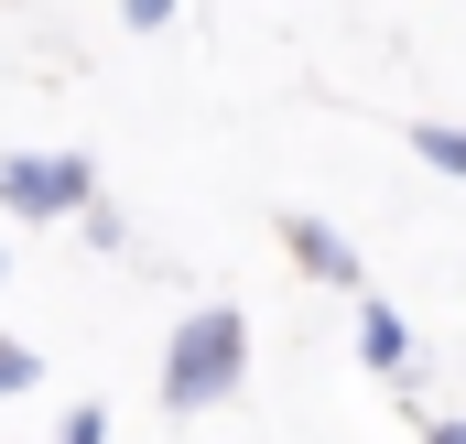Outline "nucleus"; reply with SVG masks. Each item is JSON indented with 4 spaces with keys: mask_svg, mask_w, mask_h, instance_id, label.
Listing matches in <instances>:
<instances>
[{
    "mask_svg": "<svg viewBox=\"0 0 466 444\" xmlns=\"http://www.w3.org/2000/svg\"><path fill=\"white\" fill-rule=\"evenodd\" d=\"M423 444H466V423H423Z\"/></svg>",
    "mask_w": 466,
    "mask_h": 444,
    "instance_id": "9",
    "label": "nucleus"
},
{
    "mask_svg": "<svg viewBox=\"0 0 466 444\" xmlns=\"http://www.w3.org/2000/svg\"><path fill=\"white\" fill-rule=\"evenodd\" d=\"M0 390H11V401H22V390H44V358H33V347H22V336H11V347H0Z\"/></svg>",
    "mask_w": 466,
    "mask_h": 444,
    "instance_id": "6",
    "label": "nucleus"
},
{
    "mask_svg": "<svg viewBox=\"0 0 466 444\" xmlns=\"http://www.w3.org/2000/svg\"><path fill=\"white\" fill-rule=\"evenodd\" d=\"M0 207L22 227H66V217L98 207V163L87 152H11L0 163Z\"/></svg>",
    "mask_w": 466,
    "mask_h": 444,
    "instance_id": "2",
    "label": "nucleus"
},
{
    "mask_svg": "<svg viewBox=\"0 0 466 444\" xmlns=\"http://www.w3.org/2000/svg\"><path fill=\"white\" fill-rule=\"evenodd\" d=\"M358 358H369V368H380V379H390V368H401V358H412V326H401V304H380V293H369V304H358Z\"/></svg>",
    "mask_w": 466,
    "mask_h": 444,
    "instance_id": "4",
    "label": "nucleus"
},
{
    "mask_svg": "<svg viewBox=\"0 0 466 444\" xmlns=\"http://www.w3.org/2000/svg\"><path fill=\"white\" fill-rule=\"evenodd\" d=\"M119 22H130V33H163V22H174V0H119Z\"/></svg>",
    "mask_w": 466,
    "mask_h": 444,
    "instance_id": "8",
    "label": "nucleus"
},
{
    "mask_svg": "<svg viewBox=\"0 0 466 444\" xmlns=\"http://www.w3.org/2000/svg\"><path fill=\"white\" fill-rule=\"evenodd\" d=\"M55 444H109V412H98V401H76V412L55 423Z\"/></svg>",
    "mask_w": 466,
    "mask_h": 444,
    "instance_id": "7",
    "label": "nucleus"
},
{
    "mask_svg": "<svg viewBox=\"0 0 466 444\" xmlns=\"http://www.w3.org/2000/svg\"><path fill=\"white\" fill-rule=\"evenodd\" d=\"M238 379H249V315L238 304L174 315V336H163V412H218V401H238Z\"/></svg>",
    "mask_w": 466,
    "mask_h": 444,
    "instance_id": "1",
    "label": "nucleus"
},
{
    "mask_svg": "<svg viewBox=\"0 0 466 444\" xmlns=\"http://www.w3.org/2000/svg\"><path fill=\"white\" fill-rule=\"evenodd\" d=\"M282 249H293V271H315L326 293H358V304H369V260H358L348 227H326V217H282Z\"/></svg>",
    "mask_w": 466,
    "mask_h": 444,
    "instance_id": "3",
    "label": "nucleus"
},
{
    "mask_svg": "<svg viewBox=\"0 0 466 444\" xmlns=\"http://www.w3.org/2000/svg\"><path fill=\"white\" fill-rule=\"evenodd\" d=\"M412 152H423L434 174H456V185H466V119H423V130H412Z\"/></svg>",
    "mask_w": 466,
    "mask_h": 444,
    "instance_id": "5",
    "label": "nucleus"
}]
</instances>
